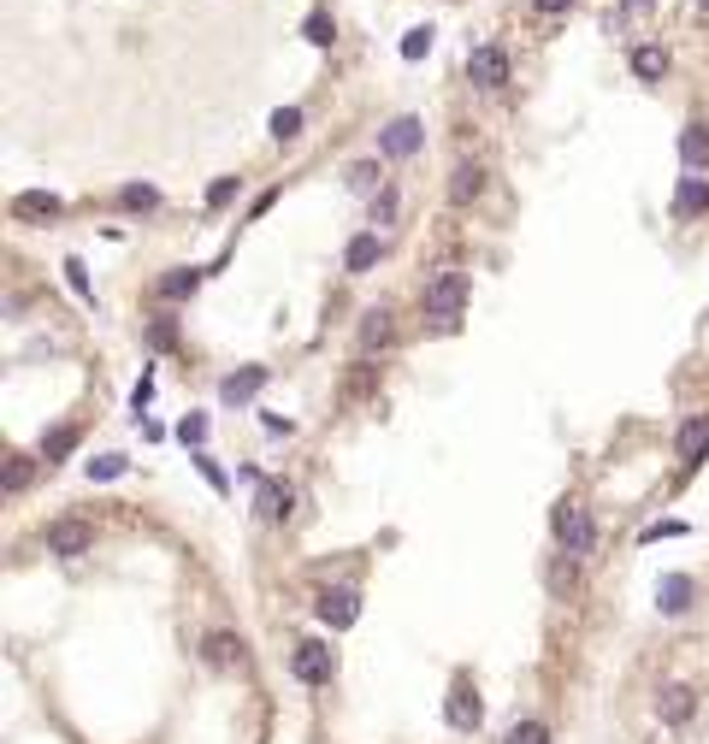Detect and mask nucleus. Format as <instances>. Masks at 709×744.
I'll return each instance as SVG.
<instances>
[{
  "label": "nucleus",
  "instance_id": "4468645a",
  "mask_svg": "<svg viewBox=\"0 0 709 744\" xmlns=\"http://www.w3.org/2000/svg\"><path fill=\"white\" fill-rule=\"evenodd\" d=\"M12 213H18V219H60L65 201L54 195V189H24V195L12 201Z\"/></svg>",
  "mask_w": 709,
  "mask_h": 744
},
{
  "label": "nucleus",
  "instance_id": "393cba45",
  "mask_svg": "<svg viewBox=\"0 0 709 744\" xmlns=\"http://www.w3.org/2000/svg\"><path fill=\"white\" fill-rule=\"evenodd\" d=\"M302 36H308L314 48H331V42H337V24H331V12H308V24H302Z\"/></svg>",
  "mask_w": 709,
  "mask_h": 744
},
{
  "label": "nucleus",
  "instance_id": "cd10ccee",
  "mask_svg": "<svg viewBox=\"0 0 709 744\" xmlns=\"http://www.w3.org/2000/svg\"><path fill=\"white\" fill-rule=\"evenodd\" d=\"M349 189L373 195V189H379V160H355V166H349Z\"/></svg>",
  "mask_w": 709,
  "mask_h": 744
},
{
  "label": "nucleus",
  "instance_id": "ea45409f",
  "mask_svg": "<svg viewBox=\"0 0 709 744\" xmlns=\"http://www.w3.org/2000/svg\"><path fill=\"white\" fill-rule=\"evenodd\" d=\"M260 426H266V432H272V437H290V432H296V426H290V420H278V414H266Z\"/></svg>",
  "mask_w": 709,
  "mask_h": 744
},
{
  "label": "nucleus",
  "instance_id": "a211bd4d",
  "mask_svg": "<svg viewBox=\"0 0 709 744\" xmlns=\"http://www.w3.org/2000/svg\"><path fill=\"white\" fill-rule=\"evenodd\" d=\"M390 337H396L390 308H367V313H361V349H367V355H373V349H385Z\"/></svg>",
  "mask_w": 709,
  "mask_h": 744
},
{
  "label": "nucleus",
  "instance_id": "5701e85b",
  "mask_svg": "<svg viewBox=\"0 0 709 744\" xmlns=\"http://www.w3.org/2000/svg\"><path fill=\"white\" fill-rule=\"evenodd\" d=\"M266 130H272L278 142H296V136H302V107H278V113L266 119Z\"/></svg>",
  "mask_w": 709,
  "mask_h": 744
},
{
  "label": "nucleus",
  "instance_id": "f8f14e48",
  "mask_svg": "<svg viewBox=\"0 0 709 744\" xmlns=\"http://www.w3.org/2000/svg\"><path fill=\"white\" fill-rule=\"evenodd\" d=\"M201 656H207V668H237L243 662V638L237 632H207L201 638Z\"/></svg>",
  "mask_w": 709,
  "mask_h": 744
},
{
  "label": "nucleus",
  "instance_id": "2eb2a0df",
  "mask_svg": "<svg viewBox=\"0 0 709 744\" xmlns=\"http://www.w3.org/2000/svg\"><path fill=\"white\" fill-rule=\"evenodd\" d=\"M260 384H266V367H243V372H231V378L219 384V402H231V408H237V402H255V396H260Z\"/></svg>",
  "mask_w": 709,
  "mask_h": 744
},
{
  "label": "nucleus",
  "instance_id": "72a5a7b5",
  "mask_svg": "<svg viewBox=\"0 0 709 744\" xmlns=\"http://www.w3.org/2000/svg\"><path fill=\"white\" fill-rule=\"evenodd\" d=\"M148 343H154V349H172V343H178L172 319H154V325H148Z\"/></svg>",
  "mask_w": 709,
  "mask_h": 744
},
{
  "label": "nucleus",
  "instance_id": "6ab92c4d",
  "mask_svg": "<svg viewBox=\"0 0 709 744\" xmlns=\"http://www.w3.org/2000/svg\"><path fill=\"white\" fill-rule=\"evenodd\" d=\"M479 189H485V172L473 166V160H461L450 172V201L455 207H467V201H479Z\"/></svg>",
  "mask_w": 709,
  "mask_h": 744
},
{
  "label": "nucleus",
  "instance_id": "b1692460",
  "mask_svg": "<svg viewBox=\"0 0 709 744\" xmlns=\"http://www.w3.org/2000/svg\"><path fill=\"white\" fill-rule=\"evenodd\" d=\"M119 207L148 213V207H160V189H154V184H125V189H119Z\"/></svg>",
  "mask_w": 709,
  "mask_h": 744
},
{
  "label": "nucleus",
  "instance_id": "0eeeda50",
  "mask_svg": "<svg viewBox=\"0 0 709 744\" xmlns=\"http://www.w3.org/2000/svg\"><path fill=\"white\" fill-rule=\"evenodd\" d=\"M89 544H95V526H83V520H54L48 526V556H89Z\"/></svg>",
  "mask_w": 709,
  "mask_h": 744
},
{
  "label": "nucleus",
  "instance_id": "423d86ee",
  "mask_svg": "<svg viewBox=\"0 0 709 744\" xmlns=\"http://www.w3.org/2000/svg\"><path fill=\"white\" fill-rule=\"evenodd\" d=\"M444 721H450L455 733H479V721H485V703H479V691L467 680H455L450 703H444Z\"/></svg>",
  "mask_w": 709,
  "mask_h": 744
},
{
  "label": "nucleus",
  "instance_id": "aec40b11",
  "mask_svg": "<svg viewBox=\"0 0 709 744\" xmlns=\"http://www.w3.org/2000/svg\"><path fill=\"white\" fill-rule=\"evenodd\" d=\"M680 160H686V172H704L709 166V130L704 124H686V130H680Z\"/></svg>",
  "mask_w": 709,
  "mask_h": 744
},
{
  "label": "nucleus",
  "instance_id": "79ce46f5",
  "mask_svg": "<svg viewBox=\"0 0 709 744\" xmlns=\"http://www.w3.org/2000/svg\"><path fill=\"white\" fill-rule=\"evenodd\" d=\"M698 6H704V12H709V0H698Z\"/></svg>",
  "mask_w": 709,
  "mask_h": 744
},
{
  "label": "nucleus",
  "instance_id": "4be33fe9",
  "mask_svg": "<svg viewBox=\"0 0 709 744\" xmlns=\"http://www.w3.org/2000/svg\"><path fill=\"white\" fill-rule=\"evenodd\" d=\"M633 71H639V77H650V83H656V77L668 71V54H662L656 42H645V48H633Z\"/></svg>",
  "mask_w": 709,
  "mask_h": 744
},
{
  "label": "nucleus",
  "instance_id": "f704fd0d",
  "mask_svg": "<svg viewBox=\"0 0 709 744\" xmlns=\"http://www.w3.org/2000/svg\"><path fill=\"white\" fill-rule=\"evenodd\" d=\"M396 219V189H379V201H373V225H390Z\"/></svg>",
  "mask_w": 709,
  "mask_h": 744
},
{
  "label": "nucleus",
  "instance_id": "bb28decb",
  "mask_svg": "<svg viewBox=\"0 0 709 744\" xmlns=\"http://www.w3.org/2000/svg\"><path fill=\"white\" fill-rule=\"evenodd\" d=\"M71 443H77V432H71V426L48 432V437H42V461H65V455H71Z\"/></svg>",
  "mask_w": 709,
  "mask_h": 744
},
{
  "label": "nucleus",
  "instance_id": "4c0bfd02",
  "mask_svg": "<svg viewBox=\"0 0 709 744\" xmlns=\"http://www.w3.org/2000/svg\"><path fill=\"white\" fill-rule=\"evenodd\" d=\"M231 195H237V178H219V184L207 189V207H225Z\"/></svg>",
  "mask_w": 709,
  "mask_h": 744
},
{
  "label": "nucleus",
  "instance_id": "ddd939ff",
  "mask_svg": "<svg viewBox=\"0 0 709 744\" xmlns=\"http://www.w3.org/2000/svg\"><path fill=\"white\" fill-rule=\"evenodd\" d=\"M379 254H385L379 231H361V237H349V248H343V266L361 278V272H373V266H379Z\"/></svg>",
  "mask_w": 709,
  "mask_h": 744
},
{
  "label": "nucleus",
  "instance_id": "f257e3e1",
  "mask_svg": "<svg viewBox=\"0 0 709 744\" xmlns=\"http://www.w3.org/2000/svg\"><path fill=\"white\" fill-rule=\"evenodd\" d=\"M467 290H473V278L467 272H438L432 284H426V296H420V308L432 313V319H444V325H455V313L467 308Z\"/></svg>",
  "mask_w": 709,
  "mask_h": 744
},
{
  "label": "nucleus",
  "instance_id": "412c9836",
  "mask_svg": "<svg viewBox=\"0 0 709 744\" xmlns=\"http://www.w3.org/2000/svg\"><path fill=\"white\" fill-rule=\"evenodd\" d=\"M195 284H201V272H195V266H172L154 290H160L166 302H184V296H195Z\"/></svg>",
  "mask_w": 709,
  "mask_h": 744
},
{
  "label": "nucleus",
  "instance_id": "9d476101",
  "mask_svg": "<svg viewBox=\"0 0 709 744\" xmlns=\"http://www.w3.org/2000/svg\"><path fill=\"white\" fill-rule=\"evenodd\" d=\"M674 455H680V467H698L709 455V414H692L680 432H674Z\"/></svg>",
  "mask_w": 709,
  "mask_h": 744
},
{
  "label": "nucleus",
  "instance_id": "9b49d317",
  "mask_svg": "<svg viewBox=\"0 0 709 744\" xmlns=\"http://www.w3.org/2000/svg\"><path fill=\"white\" fill-rule=\"evenodd\" d=\"M290 508H296V491H290L284 479H260V491H255L260 520H290Z\"/></svg>",
  "mask_w": 709,
  "mask_h": 744
},
{
  "label": "nucleus",
  "instance_id": "2f4dec72",
  "mask_svg": "<svg viewBox=\"0 0 709 744\" xmlns=\"http://www.w3.org/2000/svg\"><path fill=\"white\" fill-rule=\"evenodd\" d=\"M65 284L83 296V302H95V290H89V272H83V260H65Z\"/></svg>",
  "mask_w": 709,
  "mask_h": 744
},
{
  "label": "nucleus",
  "instance_id": "473e14b6",
  "mask_svg": "<svg viewBox=\"0 0 709 744\" xmlns=\"http://www.w3.org/2000/svg\"><path fill=\"white\" fill-rule=\"evenodd\" d=\"M195 467H201V479H207L213 491H231V479H225V467H219L213 455H195Z\"/></svg>",
  "mask_w": 709,
  "mask_h": 744
},
{
  "label": "nucleus",
  "instance_id": "f03ea898",
  "mask_svg": "<svg viewBox=\"0 0 709 744\" xmlns=\"http://www.w3.org/2000/svg\"><path fill=\"white\" fill-rule=\"evenodd\" d=\"M314 615H320L331 632H349V626L361 620V591H355V585H325L320 597H314Z\"/></svg>",
  "mask_w": 709,
  "mask_h": 744
},
{
  "label": "nucleus",
  "instance_id": "dca6fc26",
  "mask_svg": "<svg viewBox=\"0 0 709 744\" xmlns=\"http://www.w3.org/2000/svg\"><path fill=\"white\" fill-rule=\"evenodd\" d=\"M656 609H662V615H686V609H692V579H686V573H668V579L656 585Z\"/></svg>",
  "mask_w": 709,
  "mask_h": 744
},
{
  "label": "nucleus",
  "instance_id": "c756f323",
  "mask_svg": "<svg viewBox=\"0 0 709 744\" xmlns=\"http://www.w3.org/2000/svg\"><path fill=\"white\" fill-rule=\"evenodd\" d=\"M125 467H130L125 455H95V461H89V479H101V485H107V479H119Z\"/></svg>",
  "mask_w": 709,
  "mask_h": 744
},
{
  "label": "nucleus",
  "instance_id": "39448f33",
  "mask_svg": "<svg viewBox=\"0 0 709 744\" xmlns=\"http://www.w3.org/2000/svg\"><path fill=\"white\" fill-rule=\"evenodd\" d=\"M467 77H473L479 89H503V83H509V54H503L497 42L473 48V54H467Z\"/></svg>",
  "mask_w": 709,
  "mask_h": 744
},
{
  "label": "nucleus",
  "instance_id": "1a4fd4ad",
  "mask_svg": "<svg viewBox=\"0 0 709 744\" xmlns=\"http://www.w3.org/2000/svg\"><path fill=\"white\" fill-rule=\"evenodd\" d=\"M656 715H662V727H686L698 715V691L692 685H662L656 691Z\"/></svg>",
  "mask_w": 709,
  "mask_h": 744
},
{
  "label": "nucleus",
  "instance_id": "58836bf2",
  "mask_svg": "<svg viewBox=\"0 0 709 744\" xmlns=\"http://www.w3.org/2000/svg\"><path fill=\"white\" fill-rule=\"evenodd\" d=\"M148 396H154V378H148V372H142V384H136V390H130V408H136V414H142V408H148Z\"/></svg>",
  "mask_w": 709,
  "mask_h": 744
},
{
  "label": "nucleus",
  "instance_id": "a878e982",
  "mask_svg": "<svg viewBox=\"0 0 709 744\" xmlns=\"http://www.w3.org/2000/svg\"><path fill=\"white\" fill-rule=\"evenodd\" d=\"M503 744H550V727H544V721H515V727L503 733Z\"/></svg>",
  "mask_w": 709,
  "mask_h": 744
},
{
  "label": "nucleus",
  "instance_id": "6e6552de",
  "mask_svg": "<svg viewBox=\"0 0 709 744\" xmlns=\"http://www.w3.org/2000/svg\"><path fill=\"white\" fill-rule=\"evenodd\" d=\"M420 142H426V124L420 119H390L385 130H379V154H390V160L420 154Z\"/></svg>",
  "mask_w": 709,
  "mask_h": 744
},
{
  "label": "nucleus",
  "instance_id": "c85d7f7f",
  "mask_svg": "<svg viewBox=\"0 0 709 744\" xmlns=\"http://www.w3.org/2000/svg\"><path fill=\"white\" fill-rule=\"evenodd\" d=\"M426 54H432V24H420V30L402 36V60H426Z\"/></svg>",
  "mask_w": 709,
  "mask_h": 744
},
{
  "label": "nucleus",
  "instance_id": "20e7f679",
  "mask_svg": "<svg viewBox=\"0 0 709 744\" xmlns=\"http://www.w3.org/2000/svg\"><path fill=\"white\" fill-rule=\"evenodd\" d=\"M290 674L302 685H331V674H337V656L325 650V644H314V638H302L296 650H290Z\"/></svg>",
  "mask_w": 709,
  "mask_h": 744
},
{
  "label": "nucleus",
  "instance_id": "f3484780",
  "mask_svg": "<svg viewBox=\"0 0 709 744\" xmlns=\"http://www.w3.org/2000/svg\"><path fill=\"white\" fill-rule=\"evenodd\" d=\"M674 213L680 219H698V213H709V178H680V195H674Z\"/></svg>",
  "mask_w": 709,
  "mask_h": 744
},
{
  "label": "nucleus",
  "instance_id": "a19ab883",
  "mask_svg": "<svg viewBox=\"0 0 709 744\" xmlns=\"http://www.w3.org/2000/svg\"><path fill=\"white\" fill-rule=\"evenodd\" d=\"M532 6H538V12H568L574 0H532Z\"/></svg>",
  "mask_w": 709,
  "mask_h": 744
},
{
  "label": "nucleus",
  "instance_id": "7ed1b4c3",
  "mask_svg": "<svg viewBox=\"0 0 709 744\" xmlns=\"http://www.w3.org/2000/svg\"><path fill=\"white\" fill-rule=\"evenodd\" d=\"M556 538H562V550H568V556H591L597 526H591V514H585L580 502H562V508H556Z\"/></svg>",
  "mask_w": 709,
  "mask_h": 744
},
{
  "label": "nucleus",
  "instance_id": "e433bc0d",
  "mask_svg": "<svg viewBox=\"0 0 709 744\" xmlns=\"http://www.w3.org/2000/svg\"><path fill=\"white\" fill-rule=\"evenodd\" d=\"M686 526L680 520H656V526H645V544H656V538H680Z\"/></svg>",
  "mask_w": 709,
  "mask_h": 744
},
{
  "label": "nucleus",
  "instance_id": "c9c22d12",
  "mask_svg": "<svg viewBox=\"0 0 709 744\" xmlns=\"http://www.w3.org/2000/svg\"><path fill=\"white\" fill-rule=\"evenodd\" d=\"M178 437H184V443H195V449H201V443H207V420H201V414H190V420L178 426Z\"/></svg>",
  "mask_w": 709,
  "mask_h": 744
},
{
  "label": "nucleus",
  "instance_id": "7c9ffc66",
  "mask_svg": "<svg viewBox=\"0 0 709 744\" xmlns=\"http://www.w3.org/2000/svg\"><path fill=\"white\" fill-rule=\"evenodd\" d=\"M30 473H36V467H30L24 455H12V461H6V491L18 496V491H24V485H30Z\"/></svg>",
  "mask_w": 709,
  "mask_h": 744
}]
</instances>
